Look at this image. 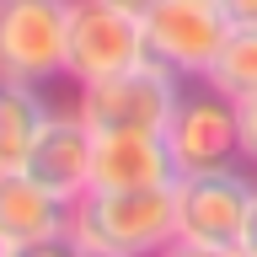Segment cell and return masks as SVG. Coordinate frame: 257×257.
Listing matches in <instances>:
<instances>
[{
	"instance_id": "6da1fadb",
	"label": "cell",
	"mask_w": 257,
	"mask_h": 257,
	"mask_svg": "<svg viewBox=\"0 0 257 257\" xmlns=\"http://www.w3.org/2000/svg\"><path fill=\"white\" fill-rule=\"evenodd\" d=\"M70 236L86 252L107 257H156L177 241V198L166 188H86L70 214Z\"/></svg>"
},
{
	"instance_id": "7a4b0ae2",
	"label": "cell",
	"mask_w": 257,
	"mask_h": 257,
	"mask_svg": "<svg viewBox=\"0 0 257 257\" xmlns=\"http://www.w3.org/2000/svg\"><path fill=\"white\" fill-rule=\"evenodd\" d=\"M182 86H188V80L177 75L172 64L140 59V64H128V70H118V75H107V80L75 86V112L96 134H112V128L166 134L177 102H182Z\"/></svg>"
},
{
	"instance_id": "3957f363",
	"label": "cell",
	"mask_w": 257,
	"mask_h": 257,
	"mask_svg": "<svg viewBox=\"0 0 257 257\" xmlns=\"http://www.w3.org/2000/svg\"><path fill=\"white\" fill-rule=\"evenodd\" d=\"M252 193H257V177L241 161L182 172L172 182L177 236L209 241V246H241V230H246V214H252Z\"/></svg>"
},
{
	"instance_id": "277c9868",
	"label": "cell",
	"mask_w": 257,
	"mask_h": 257,
	"mask_svg": "<svg viewBox=\"0 0 257 257\" xmlns=\"http://www.w3.org/2000/svg\"><path fill=\"white\" fill-rule=\"evenodd\" d=\"M70 0H0V75L22 86L64 80Z\"/></svg>"
},
{
	"instance_id": "5b68a950",
	"label": "cell",
	"mask_w": 257,
	"mask_h": 257,
	"mask_svg": "<svg viewBox=\"0 0 257 257\" xmlns=\"http://www.w3.org/2000/svg\"><path fill=\"white\" fill-rule=\"evenodd\" d=\"M150 59L145 48V22L118 11L107 0H70V43H64V80L91 86L128 64Z\"/></svg>"
},
{
	"instance_id": "8992f818",
	"label": "cell",
	"mask_w": 257,
	"mask_h": 257,
	"mask_svg": "<svg viewBox=\"0 0 257 257\" xmlns=\"http://www.w3.org/2000/svg\"><path fill=\"white\" fill-rule=\"evenodd\" d=\"M230 27L236 22L225 16L220 0H156L145 11V48L182 80H204Z\"/></svg>"
},
{
	"instance_id": "52a82bcc",
	"label": "cell",
	"mask_w": 257,
	"mask_h": 257,
	"mask_svg": "<svg viewBox=\"0 0 257 257\" xmlns=\"http://www.w3.org/2000/svg\"><path fill=\"white\" fill-rule=\"evenodd\" d=\"M166 150L182 172H204V166H230L241 161V134H236V102L214 91L209 80H188L182 102H177L172 123H166Z\"/></svg>"
},
{
	"instance_id": "ba28073f",
	"label": "cell",
	"mask_w": 257,
	"mask_h": 257,
	"mask_svg": "<svg viewBox=\"0 0 257 257\" xmlns=\"http://www.w3.org/2000/svg\"><path fill=\"white\" fill-rule=\"evenodd\" d=\"M91 156H96V128L86 123L75 107H64V112L54 107L43 134L32 140L22 172H27L32 182H43L48 193H59V198L75 204L80 193L91 188Z\"/></svg>"
},
{
	"instance_id": "9c48e42d",
	"label": "cell",
	"mask_w": 257,
	"mask_h": 257,
	"mask_svg": "<svg viewBox=\"0 0 257 257\" xmlns=\"http://www.w3.org/2000/svg\"><path fill=\"white\" fill-rule=\"evenodd\" d=\"M166 182H177V161L166 150V134H145V128L96 134L91 188H166Z\"/></svg>"
},
{
	"instance_id": "30bf717a",
	"label": "cell",
	"mask_w": 257,
	"mask_h": 257,
	"mask_svg": "<svg viewBox=\"0 0 257 257\" xmlns=\"http://www.w3.org/2000/svg\"><path fill=\"white\" fill-rule=\"evenodd\" d=\"M70 214L75 204L48 193L43 182H32L22 166L16 172H0V236L11 241H38V236H59L70 230Z\"/></svg>"
},
{
	"instance_id": "8fae6325",
	"label": "cell",
	"mask_w": 257,
	"mask_h": 257,
	"mask_svg": "<svg viewBox=\"0 0 257 257\" xmlns=\"http://www.w3.org/2000/svg\"><path fill=\"white\" fill-rule=\"evenodd\" d=\"M48 112L54 107L43 102V86H22V80L0 75V172H16L27 161L32 140L48 123Z\"/></svg>"
},
{
	"instance_id": "7c38bea8",
	"label": "cell",
	"mask_w": 257,
	"mask_h": 257,
	"mask_svg": "<svg viewBox=\"0 0 257 257\" xmlns=\"http://www.w3.org/2000/svg\"><path fill=\"white\" fill-rule=\"evenodd\" d=\"M204 80L214 91H225L230 102L257 96V22H236L230 27V38L220 43V54H214Z\"/></svg>"
},
{
	"instance_id": "4fadbf2b",
	"label": "cell",
	"mask_w": 257,
	"mask_h": 257,
	"mask_svg": "<svg viewBox=\"0 0 257 257\" xmlns=\"http://www.w3.org/2000/svg\"><path fill=\"white\" fill-rule=\"evenodd\" d=\"M86 246H80L70 230H59V236H38V241H16L11 257H80Z\"/></svg>"
},
{
	"instance_id": "5bb4252c",
	"label": "cell",
	"mask_w": 257,
	"mask_h": 257,
	"mask_svg": "<svg viewBox=\"0 0 257 257\" xmlns=\"http://www.w3.org/2000/svg\"><path fill=\"white\" fill-rule=\"evenodd\" d=\"M236 134H241V166L257 172V96L236 102Z\"/></svg>"
},
{
	"instance_id": "9a60e30c",
	"label": "cell",
	"mask_w": 257,
	"mask_h": 257,
	"mask_svg": "<svg viewBox=\"0 0 257 257\" xmlns=\"http://www.w3.org/2000/svg\"><path fill=\"white\" fill-rule=\"evenodd\" d=\"M156 257H241V246H209V241H188V236H177V241H166Z\"/></svg>"
},
{
	"instance_id": "2e32d148",
	"label": "cell",
	"mask_w": 257,
	"mask_h": 257,
	"mask_svg": "<svg viewBox=\"0 0 257 257\" xmlns=\"http://www.w3.org/2000/svg\"><path fill=\"white\" fill-rule=\"evenodd\" d=\"M241 257H257V193H252V214H246V230H241Z\"/></svg>"
},
{
	"instance_id": "e0dca14e",
	"label": "cell",
	"mask_w": 257,
	"mask_h": 257,
	"mask_svg": "<svg viewBox=\"0 0 257 257\" xmlns=\"http://www.w3.org/2000/svg\"><path fill=\"white\" fill-rule=\"evenodd\" d=\"M230 22H257V0H220Z\"/></svg>"
},
{
	"instance_id": "ac0fdd59",
	"label": "cell",
	"mask_w": 257,
	"mask_h": 257,
	"mask_svg": "<svg viewBox=\"0 0 257 257\" xmlns=\"http://www.w3.org/2000/svg\"><path fill=\"white\" fill-rule=\"evenodd\" d=\"M107 6H118V11H128V16H140V22H145V11H150L156 0H107Z\"/></svg>"
},
{
	"instance_id": "d6986e66",
	"label": "cell",
	"mask_w": 257,
	"mask_h": 257,
	"mask_svg": "<svg viewBox=\"0 0 257 257\" xmlns=\"http://www.w3.org/2000/svg\"><path fill=\"white\" fill-rule=\"evenodd\" d=\"M0 257H11V241H6V236H0Z\"/></svg>"
},
{
	"instance_id": "ffe728a7",
	"label": "cell",
	"mask_w": 257,
	"mask_h": 257,
	"mask_svg": "<svg viewBox=\"0 0 257 257\" xmlns=\"http://www.w3.org/2000/svg\"><path fill=\"white\" fill-rule=\"evenodd\" d=\"M80 257H107V252H80Z\"/></svg>"
}]
</instances>
